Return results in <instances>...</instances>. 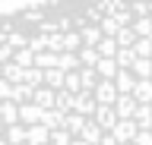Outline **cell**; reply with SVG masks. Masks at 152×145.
<instances>
[{"label":"cell","instance_id":"cell-1","mask_svg":"<svg viewBox=\"0 0 152 145\" xmlns=\"http://www.w3.org/2000/svg\"><path fill=\"white\" fill-rule=\"evenodd\" d=\"M0 145H152V0L0 13Z\"/></svg>","mask_w":152,"mask_h":145}]
</instances>
